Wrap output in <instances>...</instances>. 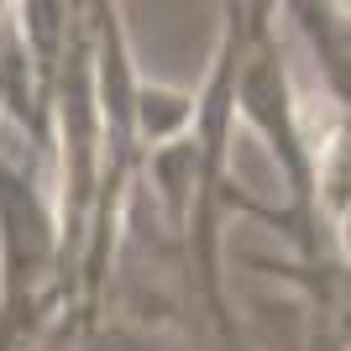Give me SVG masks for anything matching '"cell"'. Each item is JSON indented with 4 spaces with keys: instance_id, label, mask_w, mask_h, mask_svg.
I'll use <instances>...</instances> for the list:
<instances>
[{
    "instance_id": "3",
    "label": "cell",
    "mask_w": 351,
    "mask_h": 351,
    "mask_svg": "<svg viewBox=\"0 0 351 351\" xmlns=\"http://www.w3.org/2000/svg\"><path fill=\"white\" fill-rule=\"evenodd\" d=\"M79 336H84V325H79V315H63V320L53 325V330H47V336L37 341L32 351H79Z\"/></svg>"
},
{
    "instance_id": "5",
    "label": "cell",
    "mask_w": 351,
    "mask_h": 351,
    "mask_svg": "<svg viewBox=\"0 0 351 351\" xmlns=\"http://www.w3.org/2000/svg\"><path fill=\"white\" fill-rule=\"evenodd\" d=\"M0 121H5V110H0Z\"/></svg>"
},
{
    "instance_id": "4",
    "label": "cell",
    "mask_w": 351,
    "mask_h": 351,
    "mask_svg": "<svg viewBox=\"0 0 351 351\" xmlns=\"http://www.w3.org/2000/svg\"><path fill=\"white\" fill-rule=\"evenodd\" d=\"M336 11L346 16V27H351V0H336Z\"/></svg>"
},
{
    "instance_id": "2",
    "label": "cell",
    "mask_w": 351,
    "mask_h": 351,
    "mask_svg": "<svg viewBox=\"0 0 351 351\" xmlns=\"http://www.w3.org/2000/svg\"><path fill=\"white\" fill-rule=\"evenodd\" d=\"M194 116H199V89H178V84H152L142 79L136 84V147H162V142H178V136L194 132Z\"/></svg>"
},
{
    "instance_id": "1",
    "label": "cell",
    "mask_w": 351,
    "mask_h": 351,
    "mask_svg": "<svg viewBox=\"0 0 351 351\" xmlns=\"http://www.w3.org/2000/svg\"><path fill=\"white\" fill-rule=\"evenodd\" d=\"M0 315L32 330H53L63 315H79L53 162L32 147L21 158L0 147Z\"/></svg>"
}]
</instances>
